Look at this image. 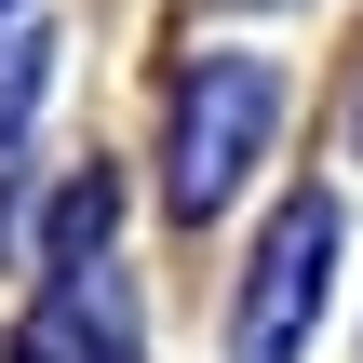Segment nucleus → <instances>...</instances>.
Wrapping results in <instances>:
<instances>
[{
  "instance_id": "423d86ee",
  "label": "nucleus",
  "mask_w": 363,
  "mask_h": 363,
  "mask_svg": "<svg viewBox=\"0 0 363 363\" xmlns=\"http://www.w3.org/2000/svg\"><path fill=\"white\" fill-rule=\"evenodd\" d=\"M0 13H13V0H0Z\"/></svg>"
},
{
  "instance_id": "39448f33",
  "label": "nucleus",
  "mask_w": 363,
  "mask_h": 363,
  "mask_svg": "<svg viewBox=\"0 0 363 363\" xmlns=\"http://www.w3.org/2000/svg\"><path fill=\"white\" fill-rule=\"evenodd\" d=\"M350 135H363V108H350Z\"/></svg>"
},
{
  "instance_id": "f03ea898",
  "label": "nucleus",
  "mask_w": 363,
  "mask_h": 363,
  "mask_svg": "<svg viewBox=\"0 0 363 363\" xmlns=\"http://www.w3.org/2000/svg\"><path fill=\"white\" fill-rule=\"evenodd\" d=\"M323 256H337V216H323V202H296V216L269 229L256 283H242V363H296L310 310H323Z\"/></svg>"
},
{
  "instance_id": "7ed1b4c3",
  "label": "nucleus",
  "mask_w": 363,
  "mask_h": 363,
  "mask_svg": "<svg viewBox=\"0 0 363 363\" xmlns=\"http://www.w3.org/2000/svg\"><path fill=\"white\" fill-rule=\"evenodd\" d=\"M13 363H108V350H94L81 296H40V310H27V337H13Z\"/></svg>"
},
{
  "instance_id": "20e7f679",
  "label": "nucleus",
  "mask_w": 363,
  "mask_h": 363,
  "mask_svg": "<svg viewBox=\"0 0 363 363\" xmlns=\"http://www.w3.org/2000/svg\"><path fill=\"white\" fill-rule=\"evenodd\" d=\"M27 94H40V54H27V40H13V54H0V121H13V108H27Z\"/></svg>"
},
{
  "instance_id": "f257e3e1",
  "label": "nucleus",
  "mask_w": 363,
  "mask_h": 363,
  "mask_svg": "<svg viewBox=\"0 0 363 363\" xmlns=\"http://www.w3.org/2000/svg\"><path fill=\"white\" fill-rule=\"evenodd\" d=\"M269 121H283V81H269L256 54H202V81L175 94V202H189V216H216V202L256 175Z\"/></svg>"
}]
</instances>
